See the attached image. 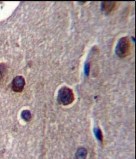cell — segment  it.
Returning a JSON list of instances; mask_svg holds the SVG:
<instances>
[{"mask_svg":"<svg viewBox=\"0 0 136 159\" xmlns=\"http://www.w3.org/2000/svg\"><path fill=\"white\" fill-rule=\"evenodd\" d=\"M132 44L128 37H123L118 42L115 48V53L119 57L125 58L130 54Z\"/></svg>","mask_w":136,"mask_h":159,"instance_id":"cell-1","label":"cell"},{"mask_svg":"<svg viewBox=\"0 0 136 159\" xmlns=\"http://www.w3.org/2000/svg\"><path fill=\"white\" fill-rule=\"evenodd\" d=\"M74 94L72 89L67 87H63L58 93L57 101L60 104L68 105L74 100Z\"/></svg>","mask_w":136,"mask_h":159,"instance_id":"cell-2","label":"cell"},{"mask_svg":"<svg viewBox=\"0 0 136 159\" xmlns=\"http://www.w3.org/2000/svg\"><path fill=\"white\" fill-rule=\"evenodd\" d=\"M25 85V78L22 76H17L12 82V89L15 92H21Z\"/></svg>","mask_w":136,"mask_h":159,"instance_id":"cell-3","label":"cell"},{"mask_svg":"<svg viewBox=\"0 0 136 159\" xmlns=\"http://www.w3.org/2000/svg\"><path fill=\"white\" fill-rule=\"evenodd\" d=\"M117 3L115 2H103L101 3V10L105 14H108L111 12L116 7Z\"/></svg>","mask_w":136,"mask_h":159,"instance_id":"cell-4","label":"cell"},{"mask_svg":"<svg viewBox=\"0 0 136 159\" xmlns=\"http://www.w3.org/2000/svg\"><path fill=\"white\" fill-rule=\"evenodd\" d=\"M88 152L86 149L80 148L78 149L75 154L76 159H86L87 156Z\"/></svg>","mask_w":136,"mask_h":159,"instance_id":"cell-5","label":"cell"},{"mask_svg":"<svg viewBox=\"0 0 136 159\" xmlns=\"http://www.w3.org/2000/svg\"><path fill=\"white\" fill-rule=\"evenodd\" d=\"M93 132L96 139L100 141H102L103 139V134L100 129L99 128H95L93 129Z\"/></svg>","mask_w":136,"mask_h":159,"instance_id":"cell-6","label":"cell"},{"mask_svg":"<svg viewBox=\"0 0 136 159\" xmlns=\"http://www.w3.org/2000/svg\"><path fill=\"white\" fill-rule=\"evenodd\" d=\"M21 116L25 121H28L30 120L32 115L30 112L28 110H24L21 114Z\"/></svg>","mask_w":136,"mask_h":159,"instance_id":"cell-7","label":"cell"},{"mask_svg":"<svg viewBox=\"0 0 136 159\" xmlns=\"http://www.w3.org/2000/svg\"><path fill=\"white\" fill-rule=\"evenodd\" d=\"M7 69V67L4 64L0 63V83L5 75Z\"/></svg>","mask_w":136,"mask_h":159,"instance_id":"cell-8","label":"cell"},{"mask_svg":"<svg viewBox=\"0 0 136 159\" xmlns=\"http://www.w3.org/2000/svg\"><path fill=\"white\" fill-rule=\"evenodd\" d=\"M90 70V65L89 64L87 63L85 66L84 67V72H85V74L87 76L88 75L89 73Z\"/></svg>","mask_w":136,"mask_h":159,"instance_id":"cell-9","label":"cell"}]
</instances>
